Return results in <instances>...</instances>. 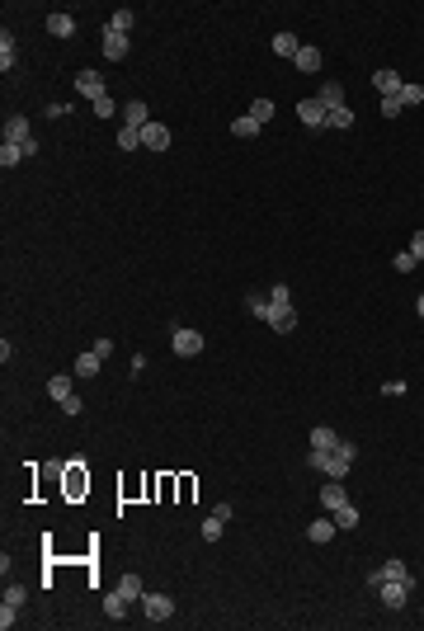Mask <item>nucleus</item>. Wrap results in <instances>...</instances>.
Returning a JSON list of instances; mask_svg holds the SVG:
<instances>
[{
	"instance_id": "obj_1",
	"label": "nucleus",
	"mask_w": 424,
	"mask_h": 631,
	"mask_svg": "<svg viewBox=\"0 0 424 631\" xmlns=\"http://www.w3.org/2000/svg\"><path fill=\"white\" fill-rule=\"evenodd\" d=\"M354 457H358V447L340 438V447H330V452H311V467L325 472V480H345L349 467H354Z\"/></svg>"
},
{
	"instance_id": "obj_2",
	"label": "nucleus",
	"mask_w": 424,
	"mask_h": 631,
	"mask_svg": "<svg viewBox=\"0 0 424 631\" xmlns=\"http://www.w3.org/2000/svg\"><path fill=\"white\" fill-rule=\"evenodd\" d=\"M24 599H28L24 584H5V599H0V627H5V631L19 622V608H24Z\"/></svg>"
},
{
	"instance_id": "obj_3",
	"label": "nucleus",
	"mask_w": 424,
	"mask_h": 631,
	"mask_svg": "<svg viewBox=\"0 0 424 631\" xmlns=\"http://www.w3.org/2000/svg\"><path fill=\"white\" fill-rule=\"evenodd\" d=\"M170 349H175L180 358H198V353H203V335H198V330H189V325H180V330L170 335Z\"/></svg>"
},
{
	"instance_id": "obj_4",
	"label": "nucleus",
	"mask_w": 424,
	"mask_h": 631,
	"mask_svg": "<svg viewBox=\"0 0 424 631\" xmlns=\"http://www.w3.org/2000/svg\"><path fill=\"white\" fill-rule=\"evenodd\" d=\"M297 118H302L311 132H325V128H330V108L320 104V99H302V104H297Z\"/></svg>"
},
{
	"instance_id": "obj_5",
	"label": "nucleus",
	"mask_w": 424,
	"mask_h": 631,
	"mask_svg": "<svg viewBox=\"0 0 424 631\" xmlns=\"http://www.w3.org/2000/svg\"><path fill=\"white\" fill-rule=\"evenodd\" d=\"M142 612H146V622H170V617H175V599H170V594H146V599H142Z\"/></svg>"
},
{
	"instance_id": "obj_6",
	"label": "nucleus",
	"mask_w": 424,
	"mask_h": 631,
	"mask_svg": "<svg viewBox=\"0 0 424 631\" xmlns=\"http://www.w3.org/2000/svg\"><path fill=\"white\" fill-rule=\"evenodd\" d=\"M410 589H415V579H387L382 589H377V599L387 608H405V599H410Z\"/></svg>"
},
{
	"instance_id": "obj_7",
	"label": "nucleus",
	"mask_w": 424,
	"mask_h": 631,
	"mask_svg": "<svg viewBox=\"0 0 424 631\" xmlns=\"http://www.w3.org/2000/svg\"><path fill=\"white\" fill-rule=\"evenodd\" d=\"M61 472H66V495H71V500H80V495H85V490H90V476H85V462H61Z\"/></svg>"
},
{
	"instance_id": "obj_8",
	"label": "nucleus",
	"mask_w": 424,
	"mask_h": 631,
	"mask_svg": "<svg viewBox=\"0 0 424 631\" xmlns=\"http://www.w3.org/2000/svg\"><path fill=\"white\" fill-rule=\"evenodd\" d=\"M76 90L95 104V99H104V76H99L95 66H85V71H76Z\"/></svg>"
},
{
	"instance_id": "obj_9",
	"label": "nucleus",
	"mask_w": 424,
	"mask_h": 631,
	"mask_svg": "<svg viewBox=\"0 0 424 631\" xmlns=\"http://www.w3.org/2000/svg\"><path fill=\"white\" fill-rule=\"evenodd\" d=\"M99 43H104V57H108V61H123V57L133 52V43H128V33H113L108 24H104V33H99Z\"/></svg>"
},
{
	"instance_id": "obj_10",
	"label": "nucleus",
	"mask_w": 424,
	"mask_h": 631,
	"mask_svg": "<svg viewBox=\"0 0 424 631\" xmlns=\"http://www.w3.org/2000/svg\"><path fill=\"white\" fill-rule=\"evenodd\" d=\"M142 146H146V151H165V146H170V128L151 118V123L142 128Z\"/></svg>"
},
{
	"instance_id": "obj_11",
	"label": "nucleus",
	"mask_w": 424,
	"mask_h": 631,
	"mask_svg": "<svg viewBox=\"0 0 424 631\" xmlns=\"http://www.w3.org/2000/svg\"><path fill=\"white\" fill-rule=\"evenodd\" d=\"M387 579H410V570H405V561H387V565H382V570H372V594H377V589H382V584H387Z\"/></svg>"
},
{
	"instance_id": "obj_12",
	"label": "nucleus",
	"mask_w": 424,
	"mask_h": 631,
	"mask_svg": "<svg viewBox=\"0 0 424 631\" xmlns=\"http://www.w3.org/2000/svg\"><path fill=\"white\" fill-rule=\"evenodd\" d=\"M151 123V108L142 104V99H128L123 104V128H146Z\"/></svg>"
},
{
	"instance_id": "obj_13",
	"label": "nucleus",
	"mask_w": 424,
	"mask_h": 631,
	"mask_svg": "<svg viewBox=\"0 0 424 631\" xmlns=\"http://www.w3.org/2000/svg\"><path fill=\"white\" fill-rule=\"evenodd\" d=\"M5 142H19V146H28V142H33V132H28V118H24V113L5 118Z\"/></svg>"
},
{
	"instance_id": "obj_14",
	"label": "nucleus",
	"mask_w": 424,
	"mask_h": 631,
	"mask_svg": "<svg viewBox=\"0 0 424 631\" xmlns=\"http://www.w3.org/2000/svg\"><path fill=\"white\" fill-rule=\"evenodd\" d=\"M48 33H52V38H71V33H76V19H71L66 10H52V14H48Z\"/></svg>"
},
{
	"instance_id": "obj_15",
	"label": "nucleus",
	"mask_w": 424,
	"mask_h": 631,
	"mask_svg": "<svg viewBox=\"0 0 424 631\" xmlns=\"http://www.w3.org/2000/svg\"><path fill=\"white\" fill-rule=\"evenodd\" d=\"M330 447H340V434L330 424H316L311 429V452H330Z\"/></svg>"
},
{
	"instance_id": "obj_16",
	"label": "nucleus",
	"mask_w": 424,
	"mask_h": 631,
	"mask_svg": "<svg viewBox=\"0 0 424 631\" xmlns=\"http://www.w3.org/2000/svg\"><path fill=\"white\" fill-rule=\"evenodd\" d=\"M340 504H349L345 485H340V480H325V485H320V509H340Z\"/></svg>"
},
{
	"instance_id": "obj_17",
	"label": "nucleus",
	"mask_w": 424,
	"mask_h": 631,
	"mask_svg": "<svg viewBox=\"0 0 424 631\" xmlns=\"http://www.w3.org/2000/svg\"><path fill=\"white\" fill-rule=\"evenodd\" d=\"M292 61H297V71H307V76H311V71H320V61H325V57H320V48L302 43V52L292 57Z\"/></svg>"
},
{
	"instance_id": "obj_18",
	"label": "nucleus",
	"mask_w": 424,
	"mask_h": 631,
	"mask_svg": "<svg viewBox=\"0 0 424 631\" xmlns=\"http://www.w3.org/2000/svg\"><path fill=\"white\" fill-rule=\"evenodd\" d=\"M372 85L382 90V99H392V95H401V85H405V80H401L396 71L387 66V71H377V76H372Z\"/></svg>"
},
{
	"instance_id": "obj_19",
	"label": "nucleus",
	"mask_w": 424,
	"mask_h": 631,
	"mask_svg": "<svg viewBox=\"0 0 424 631\" xmlns=\"http://www.w3.org/2000/svg\"><path fill=\"white\" fill-rule=\"evenodd\" d=\"M320 104L325 108H340L345 104V85H340V80H325V85H320V95H316Z\"/></svg>"
},
{
	"instance_id": "obj_20",
	"label": "nucleus",
	"mask_w": 424,
	"mask_h": 631,
	"mask_svg": "<svg viewBox=\"0 0 424 631\" xmlns=\"http://www.w3.org/2000/svg\"><path fill=\"white\" fill-rule=\"evenodd\" d=\"M288 307H292L288 283H273V288H269V316H273V311H288Z\"/></svg>"
},
{
	"instance_id": "obj_21",
	"label": "nucleus",
	"mask_w": 424,
	"mask_h": 631,
	"mask_svg": "<svg viewBox=\"0 0 424 631\" xmlns=\"http://www.w3.org/2000/svg\"><path fill=\"white\" fill-rule=\"evenodd\" d=\"M118 594H123L128 603H142V599H146V589H142V579H137V575H123V579H118Z\"/></svg>"
},
{
	"instance_id": "obj_22",
	"label": "nucleus",
	"mask_w": 424,
	"mask_h": 631,
	"mask_svg": "<svg viewBox=\"0 0 424 631\" xmlns=\"http://www.w3.org/2000/svg\"><path fill=\"white\" fill-rule=\"evenodd\" d=\"M104 612H108V622H123L128 617V599L113 589V594H104Z\"/></svg>"
},
{
	"instance_id": "obj_23",
	"label": "nucleus",
	"mask_w": 424,
	"mask_h": 631,
	"mask_svg": "<svg viewBox=\"0 0 424 631\" xmlns=\"http://www.w3.org/2000/svg\"><path fill=\"white\" fill-rule=\"evenodd\" d=\"M297 52H302L297 33H273V57H297Z\"/></svg>"
},
{
	"instance_id": "obj_24",
	"label": "nucleus",
	"mask_w": 424,
	"mask_h": 631,
	"mask_svg": "<svg viewBox=\"0 0 424 631\" xmlns=\"http://www.w3.org/2000/svg\"><path fill=\"white\" fill-rule=\"evenodd\" d=\"M330 518H335V527L354 532V527H358V509H354V504H340V509H330Z\"/></svg>"
},
{
	"instance_id": "obj_25",
	"label": "nucleus",
	"mask_w": 424,
	"mask_h": 631,
	"mask_svg": "<svg viewBox=\"0 0 424 631\" xmlns=\"http://www.w3.org/2000/svg\"><path fill=\"white\" fill-rule=\"evenodd\" d=\"M15 61H19V48H15V38H10V28H5V33H0V71H10Z\"/></svg>"
},
{
	"instance_id": "obj_26",
	"label": "nucleus",
	"mask_w": 424,
	"mask_h": 631,
	"mask_svg": "<svg viewBox=\"0 0 424 631\" xmlns=\"http://www.w3.org/2000/svg\"><path fill=\"white\" fill-rule=\"evenodd\" d=\"M264 325H273L278 335H292V330H297V311H292V307H288V311H273Z\"/></svg>"
},
{
	"instance_id": "obj_27",
	"label": "nucleus",
	"mask_w": 424,
	"mask_h": 631,
	"mask_svg": "<svg viewBox=\"0 0 424 631\" xmlns=\"http://www.w3.org/2000/svg\"><path fill=\"white\" fill-rule=\"evenodd\" d=\"M19 160H28V151L19 146V142H5V146H0V165H5V170H15Z\"/></svg>"
},
{
	"instance_id": "obj_28",
	"label": "nucleus",
	"mask_w": 424,
	"mask_h": 631,
	"mask_svg": "<svg viewBox=\"0 0 424 631\" xmlns=\"http://www.w3.org/2000/svg\"><path fill=\"white\" fill-rule=\"evenodd\" d=\"M335 532H340V527H335V518H316V523L307 527V537H311V542H330Z\"/></svg>"
},
{
	"instance_id": "obj_29",
	"label": "nucleus",
	"mask_w": 424,
	"mask_h": 631,
	"mask_svg": "<svg viewBox=\"0 0 424 631\" xmlns=\"http://www.w3.org/2000/svg\"><path fill=\"white\" fill-rule=\"evenodd\" d=\"M245 311L255 316V320H269V297L264 292H250V297H245Z\"/></svg>"
},
{
	"instance_id": "obj_30",
	"label": "nucleus",
	"mask_w": 424,
	"mask_h": 631,
	"mask_svg": "<svg viewBox=\"0 0 424 631\" xmlns=\"http://www.w3.org/2000/svg\"><path fill=\"white\" fill-rule=\"evenodd\" d=\"M99 363H104V358H99L95 349H90V353H80V358H76V377H95V372H99Z\"/></svg>"
},
{
	"instance_id": "obj_31",
	"label": "nucleus",
	"mask_w": 424,
	"mask_h": 631,
	"mask_svg": "<svg viewBox=\"0 0 424 631\" xmlns=\"http://www.w3.org/2000/svg\"><path fill=\"white\" fill-rule=\"evenodd\" d=\"M48 396H52L57 405H61L66 396H76V387H71V377H52V382H48Z\"/></svg>"
},
{
	"instance_id": "obj_32",
	"label": "nucleus",
	"mask_w": 424,
	"mask_h": 631,
	"mask_svg": "<svg viewBox=\"0 0 424 631\" xmlns=\"http://www.w3.org/2000/svg\"><path fill=\"white\" fill-rule=\"evenodd\" d=\"M222 532H227V518L208 514V518H203V542H222Z\"/></svg>"
},
{
	"instance_id": "obj_33",
	"label": "nucleus",
	"mask_w": 424,
	"mask_h": 631,
	"mask_svg": "<svg viewBox=\"0 0 424 631\" xmlns=\"http://www.w3.org/2000/svg\"><path fill=\"white\" fill-rule=\"evenodd\" d=\"M133 10H113V14H108V28H113V33H128V28H133Z\"/></svg>"
},
{
	"instance_id": "obj_34",
	"label": "nucleus",
	"mask_w": 424,
	"mask_h": 631,
	"mask_svg": "<svg viewBox=\"0 0 424 631\" xmlns=\"http://www.w3.org/2000/svg\"><path fill=\"white\" fill-rule=\"evenodd\" d=\"M330 128H354V108H349V104H340V108H330Z\"/></svg>"
},
{
	"instance_id": "obj_35",
	"label": "nucleus",
	"mask_w": 424,
	"mask_h": 631,
	"mask_svg": "<svg viewBox=\"0 0 424 631\" xmlns=\"http://www.w3.org/2000/svg\"><path fill=\"white\" fill-rule=\"evenodd\" d=\"M250 118H255V123L264 128L269 118H273V99H255V104H250Z\"/></svg>"
},
{
	"instance_id": "obj_36",
	"label": "nucleus",
	"mask_w": 424,
	"mask_h": 631,
	"mask_svg": "<svg viewBox=\"0 0 424 631\" xmlns=\"http://www.w3.org/2000/svg\"><path fill=\"white\" fill-rule=\"evenodd\" d=\"M231 132H236V137H260V123H255L250 113H240L236 123H231Z\"/></svg>"
},
{
	"instance_id": "obj_37",
	"label": "nucleus",
	"mask_w": 424,
	"mask_h": 631,
	"mask_svg": "<svg viewBox=\"0 0 424 631\" xmlns=\"http://www.w3.org/2000/svg\"><path fill=\"white\" fill-rule=\"evenodd\" d=\"M118 146H123V151H137V146H142V128H118Z\"/></svg>"
},
{
	"instance_id": "obj_38",
	"label": "nucleus",
	"mask_w": 424,
	"mask_h": 631,
	"mask_svg": "<svg viewBox=\"0 0 424 631\" xmlns=\"http://www.w3.org/2000/svg\"><path fill=\"white\" fill-rule=\"evenodd\" d=\"M401 104H405V108L424 104V85H410V80H405V85H401Z\"/></svg>"
},
{
	"instance_id": "obj_39",
	"label": "nucleus",
	"mask_w": 424,
	"mask_h": 631,
	"mask_svg": "<svg viewBox=\"0 0 424 631\" xmlns=\"http://www.w3.org/2000/svg\"><path fill=\"white\" fill-rule=\"evenodd\" d=\"M113 113H118V104H113V99H95V118H113Z\"/></svg>"
},
{
	"instance_id": "obj_40",
	"label": "nucleus",
	"mask_w": 424,
	"mask_h": 631,
	"mask_svg": "<svg viewBox=\"0 0 424 631\" xmlns=\"http://www.w3.org/2000/svg\"><path fill=\"white\" fill-rule=\"evenodd\" d=\"M392 264H396V273H410V269H415V264H420V260H415V255H410V250H401V255H396V260H392Z\"/></svg>"
},
{
	"instance_id": "obj_41",
	"label": "nucleus",
	"mask_w": 424,
	"mask_h": 631,
	"mask_svg": "<svg viewBox=\"0 0 424 631\" xmlns=\"http://www.w3.org/2000/svg\"><path fill=\"white\" fill-rule=\"evenodd\" d=\"M401 108H405V104H401V95H392V99H382V118H396Z\"/></svg>"
},
{
	"instance_id": "obj_42",
	"label": "nucleus",
	"mask_w": 424,
	"mask_h": 631,
	"mask_svg": "<svg viewBox=\"0 0 424 631\" xmlns=\"http://www.w3.org/2000/svg\"><path fill=\"white\" fill-rule=\"evenodd\" d=\"M80 410H85V400H80V396H66V400H61V415H80Z\"/></svg>"
},
{
	"instance_id": "obj_43",
	"label": "nucleus",
	"mask_w": 424,
	"mask_h": 631,
	"mask_svg": "<svg viewBox=\"0 0 424 631\" xmlns=\"http://www.w3.org/2000/svg\"><path fill=\"white\" fill-rule=\"evenodd\" d=\"M410 255L424 264V231H415V236H410Z\"/></svg>"
},
{
	"instance_id": "obj_44",
	"label": "nucleus",
	"mask_w": 424,
	"mask_h": 631,
	"mask_svg": "<svg viewBox=\"0 0 424 631\" xmlns=\"http://www.w3.org/2000/svg\"><path fill=\"white\" fill-rule=\"evenodd\" d=\"M415 311H420V316H424V292H420V302H415Z\"/></svg>"
}]
</instances>
